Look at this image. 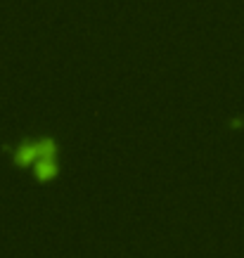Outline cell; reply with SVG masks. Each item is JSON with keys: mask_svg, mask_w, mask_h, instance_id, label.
<instances>
[{"mask_svg": "<svg viewBox=\"0 0 244 258\" xmlns=\"http://www.w3.org/2000/svg\"><path fill=\"white\" fill-rule=\"evenodd\" d=\"M38 161V152H36V140H29V138H24L15 149H12V164L17 166H31Z\"/></svg>", "mask_w": 244, "mask_h": 258, "instance_id": "obj_1", "label": "cell"}, {"mask_svg": "<svg viewBox=\"0 0 244 258\" xmlns=\"http://www.w3.org/2000/svg\"><path fill=\"white\" fill-rule=\"evenodd\" d=\"M57 173H59L57 159H38V161L33 164V175H36V180H40V182L57 178Z\"/></svg>", "mask_w": 244, "mask_h": 258, "instance_id": "obj_2", "label": "cell"}, {"mask_svg": "<svg viewBox=\"0 0 244 258\" xmlns=\"http://www.w3.org/2000/svg\"><path fill=\"white\" fill-rule=\"evenodd\" d=\"M36 152H38V159H55L57 152H59V145H57L55 138L43 135L36 140Z\"/></svg>", "mask_w": 244, "mask_h": 258, "instance_id": "obj_3", "label": "cell"}]
</instances>
